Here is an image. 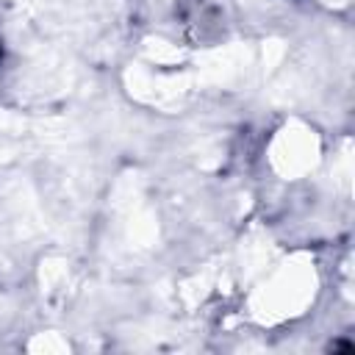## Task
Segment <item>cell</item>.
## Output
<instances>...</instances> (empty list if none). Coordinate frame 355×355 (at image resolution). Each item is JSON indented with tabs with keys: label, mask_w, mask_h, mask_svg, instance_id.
Here are the masks:
<instances>
[]
</instances>
